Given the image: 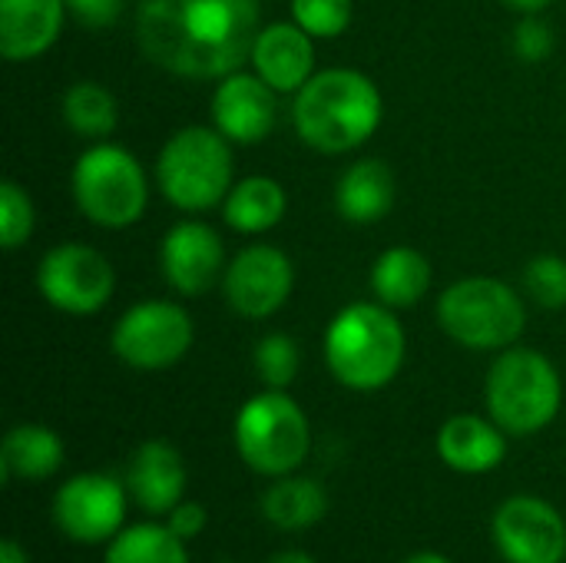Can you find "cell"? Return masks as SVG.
<instances>
[{"label":"cell","instance_id":"obj_24","mask_svg":"<svg viewBox=\"0 0 566 563\" xmlns=\"http://www.w3.org/2000/svg\"><path fill=\"white\" fill-rule=\"evenodd\" d=\"M289 209V196L279 179L272 176H245L239 179L222 206L226 226L242 232V236H259L269 232L282 222Z\"/></svg>","mask_w":566,"mask_h":563},{"label":"cell","instance_id":"obj_25","mask_svg":"<svg viewBox=\"0 0 566 563\" xmlns=\"http://www.w3.org/2000/svg\"><path fill=\"white\" fill-rule=\"evenodd\" d=\"M103 563H192L189 561V551H186V541L176 538L166 521L163 524H153V521H143V524H126L109 544H106V554Z\"/></svg>","mask_w":566,"mask_h":563},{"label":"cell","instance_id":"obj_2","mask_svg":"<svg viewBox=\"0 0 566 563\" xmlns=\"http://www.w3.org/2000/svg\"><path fill=\"white\" fill-rule=\"evenodd\" d=\"M385 116V100L371 76L348 66L318 70L292 103V123L305 146L338 156L375 136Z\"/></svg>","mask_w":566,"mask_h":563},{"label":"cell","instance_id":"obj_22","mask_svg":"<svg viewBox=\"0 0 566 563\" xmlns=\"http://www.w3.org/2000/svg\"><path fill=\"white\" fill-rule=\"evenodd\" d=\"M262 518L285 534H302L312 531L315 524L325 521L328 514V494L318 481L302 478V475H285L272 478L269 491L262 494Z\"/></svg>","mask_w":566,"mask_h":563},{"label":"cell","instance_id":"obj_31","mask_svg":"<svg viewBox=\"0 0 566 563\" xmlns=\"http://www.w3.org/2000/svg\"><path fill=\"white\" fill-rule=\"evenodd\" d=\"M554 27L541 13H524L514 30V50L524 63H544L554 50Z\"/></svg>","mask_w":566,"mask_h":563},{"label":"cell","instance_id":"obj_14","mask_svg":"<svg viewBox=\"0 0 566 563\" xmlns=\"http://www.w3.org/2000/svg\"><path fill=\"white\" fill-rule=\"evenodd\" d=\"M159 269L172 292L186 299L206 295L226 275L222 236L199 219L176 222L159 246Z\"/></svg>","mask_w":566,"mask_h":563},{"label":"cell","instance_id":"obj_32","mask_svg":"<svg viewBox=\"0 0 566 563\" xmlns=\"http://www.w3.org/2000/svg\"><path fill=\"white\" fill-rule=\"evenodd\" d=\"M126 10V0H66V13L86 30L113 27Z\"/></svg>","mask_w":566,"mask_h":563},{"label":"cell","instance_id":"obj_29","mask_svg":"<svg viewBox=\"0 0 566 563\" xmlns=\"http://www.w3.org/2000/svg\"><path fill=\"white\" fill-rule=\"evenodd\" d=\"M292 20L315 40H335L352 23V0H292Z\"/></svg>","mask_w":566,"mask_h":563},{"label":"cell","instance_id":"obj_33","mask_svg":"<svg viewBox=\"0 0 566 563\" xmlns=\"http://www.w3.org/2000/svg\"><path fill=\"white\" fill-rule=\"evenodd\" d=\"M206 524H209V511H206L199 501H189V498H182V501L166 514V528H169L176 538H182L186 544L196 541V538L206 531Z\"/></svg>","mask_w":566,"mask_h":563},{"label":"cell","instance_id":"obj_37","mask_svg":"<svg viewBox=\"0 0 566 563\" xmlns=\"http://www.w3.org/2000/svg\"><path fill=\"white\" fill-rule=\"evenodd\" d=\"M405 563H451L444 554H438V551H418V554H411Z\"/></svg>","mask_w":566,"mask_h":563},{"label":"cell","instance_id":"obj_15","mask_svg":"<svg viewBox=\"0 0 566 563\" xmlns=\"http://www.w3.org/2000/svg\"><path fill=\"white\" fill-rule=\"evenodd\" d=\"M279 119V93L259 73H229L212 93V126L239 146L262 143Z\"/></svg>","mask_w":566,"mask_h":563},{"label":"cell","instance_id":"obj_27","mask_svg":"<svg viewBox=\"0 0 566 563\" xmlns=\"http://www.w3.org/2000/svg\"><path fill=\"white\" fill-rule=\"evenodd\" d=\"M252 365H255V375H259V382H262L265 388L285 392V388L298 378L302 355H298L295 338H289V335H282V332H272V335H265V338L255 342Z\"/></svg>","mask_w":566,"mask_h":563},{"label":"cell","instance_id":"obj_34","mask_svg":"<svg viewBox=\"0 0 566 563\" xmlns=\"http://www.w3.org/2000/svg\"><path fill=\"white\" fill-rule=\"evenodd\" d=\"M0 563H30V557H27V551H23L13 538H7V541L0 544Z\"/></svg>","mask_w":566,"mask_h":563},{"label":"cell","instance_id":"obj_18","mask_svg":"<svg viewBox=\"0 0 566 563\" xmlns=\"http://www.w3.org/2000/svg\"><path fill=\"white\" fill-rule=\"evenodd\" d=\"M438 458L458 475H491L507 458V431L494 418L454 415L438 431Z\"/></svg>","mask_w":566,"mask_h":563},{"label":"cell","instance_id":"obj_26","mask_svg":"<svg viewBox=\"0 0 566 563\" xmlns=\"http://www.w3.org/2000/svg\"><path fill=\"white\" fill-rule=\"evenodd\" d=\"M63 123L83 139H103L119 123L116 96L96 80H80L63 93Z\"/></svg>","mask_w":566,"mask_h":563},{"label":"cell","instance_id":"obj_8","mask_svg":"<svg viewBox=\"0 0 566 563\" xmlns=\"http://www.w3.org/2000/svg\"><path fill=\"white\" fill-rule=\"evenodd\" d=\"M73 202L99 229H126L143 219L149 186L139 159L113 143L90 146L70 173Z\"/></svg>","mask_w":566,"mask_h":563},{"label":"cell","instance_id":"obj_35","mask_svg":"<svg viewBox=\"0 0 566 563\" xmlns=\"http://www.w3.org/2000/svg\"><path fill=\"white\" fill-rule=\"evenodd\" d=\"M507 3L511 10H521V13H544L554 0H501Z\"/></svg>","mask_w":566,"mask_h":563},{"label":"cell","instance_id":"obj_11","mask_svg":"<svg viewBox=\"0 0 566 563\" xmlns=\"http://www.w3.org/2000/svg\"><path fill=\"white\" fill-rule=\"evenodd\" d=\"M36 289L46 305L66 315H96L116 289L109 259L83 242H60L36 265Z\"/></svg>","mask_w":566,"mask_h":563},{"label":"cell","instance_id":"obj_10","mask_svg":"<svg viewBox=\"0 0 566 563\" xmlns=\"http://www.w3.org/2000/svg\"><path fill=\"white\" fill-rule=\"evenodd\" d=\"M129 501L126 481L103 471H83L56 488L50 518L56 531L76 544H109L126 528Z\"/></svg>","mask_w":566,"mask_h":563},{"label":"cell","instance_id":"obj_5","mask_svg":"<svg viewBox=\"0 0 566 563\" xmlns=\"http://www.w3.org/2000/svg\"><path fill=\"white\" fill-rule=\"evenodd\" d=\"M232 441L249 471L285 478L305 465L312 451V425L292 395L265 388L235 411Z\"/></svg>","mask_w":566,"mask_h":563},{"label":"cell","instance_id":"obj_13","mask_svg":"<svg viewBox=\"0 0 566 563\" xmlns=\"http://www.w3.org/2000/svg\"><path fill=\"white\" fill-rule=\"evenodd\" d=\"M295 289V265L275 246H245L222 275L226 302L242 319L275 315Z\"/></svg>","mask_w":566,"mask_h":563},{"label":"cell","instance_id":"obj_38","mask_svg":"<svg viewBox=\"0 0 566 563\" xmlns=\"http://www.w3.org/2000/svg\"><path fill=\"white\" fill-rule=\"evenodd\" d=\"M219 563H232V561H219Z\"/></svg>","mask_w":566,"mask_h":563},{"label":"cell","instance_id":"obj_16","mask_svg":"<svg viewBox=\"0 0 566 563\" xmlns=\"http://www.w3.org/2000/svg\"><path fill=\"white\" fill-rule=\"evenodd\" d=\"M123 481L139 511L153 518H166L186 498V484H189L186 458L179 455L176 445L163 438H149L133 451Z\"/></svg>","mask_w":566,"mask_h":563},{"label":"cell","instance_id":"obj_28","mask_svg":"<svg viewBox=\"0 0 566 563\" xmlns=\"http://www.w3.org/2000/svg\"><path fill=\"white\" fill-rule=\"evenodd\" d=\"M33 202L27 196V189L13 179H7L0 186V246L7 252L20 249L30 236H33Z\"/></svg>","mask_w":566,"mask_h":563},{"label":"cell","instance_id":"obj_20","mask_svg":"<svg viewBox=\"0 0 566 563\" xmlns=\"http://www.w3.org/2000/svg\"><path fill=\"white\" fill-rule=\"evenodd\" d=\"M398 199V179L388 163L381 159H358L352 163L338 186H335V209L345 222L375 226L381 222Z\"/></svg>","mask_w":566,"mask_h":563},{"label":"cell","instance_id":"obj_30","mask_svg":"<svg viewBox=\"0 0 566 563\" xmlns=\"http://www.w3.org/2000/svg\"><path fill=\"white\" fill-rule=\"evenodd\" d=\"M524 289L527 295L544 309H564L566 305V259L560 256H537L524 269Z\"/></svg>","mask_w":566,"mask_h":563},{"label":"cell","instance_id":"obj_19","mask_svg":"<svg viewBox=\"0 0 566 563\" xmlns=\"http://www.w3.org/2000/svg\"><path fill=\"white\" fill-rule=\"evenodd\" d=\"M66 17V0H0V53L10 63L43 56Z\"/></svg>","mask_w":566,"mask_h":563},{"label":"cell","instance_id":"obj_4","mask_svg":"<svg viewBox=\"0 0 566 563\" xmlns=\"http://www.w3.org/2000/svg\"><path fill=\"white\" fill-rule=\"evenodd\" d=\"M488 415L514 438L541 435L554 425L564 405V382L557 365L537 348H504L484 385Z\"/></svg>","mask_w":566,"mask_h":563},{"label":"cell","instance_id":"obj_3","mask_svg":"<svg viewBox=\"0 0 566 563\" xmlns=\"http://www.w3.org/2000/svg\"><path fill=\"white\" fill-rule=\"evenodd\" d=\"M408 338L395 309L381 302H352L325 329V365L352 392L388 388L405 365Z\"/></svg>","mask_w":566,"mask_h":563},{"label":"cell","instance_id":"obj_1","mask_svg":"<svg viewBox=\"0 0 566 563\" xmlns=\"http://www.w3.org/2000/svg\"><path fill=\"white\" fill-rule=\"evenodd\" d=\"M262 30L255 0H143L136 43L172 76L222 80L252 60Z\"/></svg>","mask_w":566,"mask_h":563},{"label":"cell","instance_id":"obj_12","mask_svg":"<svg viewBox=\"0 0 566 563\" xmlns=\"http://www.w3.org/2000/svg\"><path fill=\"white\" fill-rule=\"evenodd\" d=\"M491 541L507 563L566 561L564 514L537 494L507 498L491 518Z\"/></svg>","mask_w":566,"mask_h":563},{"label":"cell","instance_id":"obj_9","mask_svg":"<svg viewBox=\"0 0 566 563\" xmlns=\"http://www.w3.org/2000/svg\"><path fill=\"white\" fill-rule=\"evenodd\" d=\"M192 315L166 299L136 302L113 325V355L136 372H163L182 362L192 348Z\"/></svg>","mask_w":566,"mask_h":563},{"label":"cell","instance_id":"obj_7","mask_svg":"<svg viewBox=\"0 0 566 563\" xmlns=\"http://www.w3.org/2000/svg\"><path fill=\"white\" fill-rule=\"evenodd\" d=\"M438 325L471 352H504L524 335L527 305L497 279H461L441 292Z\"/></svg>","mask_w":566,"mask_h":563},{"label":"cell","instance_id":"obj_21","mask_svg":"<svg viewBox=\"0 0 566 563\" xmlns=\"http://www.w3.org/2000/svg\"><path fill=\"white\" fill-rule=\"evenodd\" d=\"M66 461L63 438L46 425H17L0 441V478L10 481H46Z\"/></svg>","mask_w":566,"mask_h":563},{"label":"cell","instance_id":"obj_36","mask_svg":"<svg viewBox=\"0 0 566 563\" xmlns=\"http://www.w3.org/2000/svg\"><path fill=\"white\" fill-rule=\"evenodd\" d=\"M265 563H318L312 554H305V551H279V554H272Z\"/></svg>","mask_w":566,"mask_h":563},{"label":"cell","instance_id":"obj_6","mask_svg":"<svg viewBox=\"0 0 566 563\" xmlns=\"http://www.w3.org/2000/svg\"><path fill=\"white\" fill-rule=\"evenodd\" d=\"M163 196L182 212H206L226 202L232 183V143L216 126L176 129L156 159Z\"/></svg>","mask_w":566,"mask_h":563},{"label":"cell","instance_id":"obj_23","mask_svg":"<svg viewBox=\"0 0 566 563\" xmlns=\"http://www.w3.org/2000/svg\"><path fill=\"white\" fill-rule=\"evenodd\" d=\"M431 289V262L411 246L385 249L371 265V292L388 309H411Z\"/></svg>","mask_w":566,"mask_h":563},{"label":"cell","instance_id":"obj_17","mask_svg":"<svg viewBox=\"0 0 566 563\" xmlns=\"http://www.w3.org/2000/svg\"><path fill=\"white\" fill-rule=\"evenodd\" d=\"M255 73L275 93H298L315 70V37L305 33L295 20H279L259 30L252 46Z\"/></svg>","mask_w":566,"mask_h":563}]
</instances>
